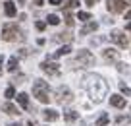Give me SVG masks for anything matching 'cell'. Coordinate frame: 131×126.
Returning <instances> with one entry per match:
<instances>
[{"mask_svg": "<svg viewBox=\"0 0 131 126\" xmlns=\"http://www.w3.org/2000/svg\"><path fill=\"white\" fill-rule=\"evenodd\" d=\"M83 87L87 89L89 97L93 99L94 103H100L104 97H106V93H108L106 81H104L100 76H87L85 81H83Z\"/></svg>", "mask_w": 131, "mask_h": 126, "instance_id": "1", "label": "cell"}, {"mask_svg": "<svg viewBox=\"0 0 131 126\" xmlns=\"http://www.w3.org/2000/svg\"><path fill=\"white\" fill-rule=\"evenodd\" d=\"M33 95L39 99L41 103H48L50 101V93H48V83L42 80H37L33 83Z\"/></svg>", "mask_w": 131, "mask_h": 126, "instance_id": "2", "label": "cell"}, {"mask_svg": "<svg viewBox=\"0 0 131 126\" xmlns=\"http://www.w3.org/2000/svg\"><path fill=\"white\" fill-rule=\"evenodd\" d=\"M19 29H17L16 23H6L4 27H2V39L4 41H16L19 39Z\"/></svg>", "mask_w": 131, "mask_h": 126, "instance_id": "3", "label": "cell"}, {"mask_svg": "<svg viewBox=\"0 0 131 126\" xmlns=\"http://www.w3.org/2000/svg\"><path fill=\"white\" fill-rule=\"evenodd\" d=\"M56 101L60 103V105H68V103L73 101V93L70 91V87H66V86H60L56 89Z\"/></svg>", "mask_w": 131, "mask_h": 126, "instance_id": "4", "label": "cell"}, {"mask_svg": "<svg viewBox=\"0 0 131 126\" xmlns=\"http://www.w3.org/2000/svg\"><path fill=\"white\" fill-rule=\"evenodd\" d=\"M41 70L45 74H48V76H58V74H60V64H58V62L46 60V62H42V64H41Z\"/></svg>", "mask_w": 131, "mask_h": 126, "instance_id": "5", "label": "cell"}, {"mask_svg": "<svg viewBox=\"0 0 131 126\" xmlns=\"http://www.w3.org/2000/svg\"><path fill=\"white\" fill-rule=\"evenodd\" d=\"M77 62H79V66H93L94 64V56L89 53V51H79L77 53Z\"/></svg>", "mask_w": 131, "mask_h": 126, "instance_id": "6", "label": "cell"}, {"mask_svg": "<svg viewBox=\"0 0 131 126\" xmlns=\"http://www.w3.org/2000/svg\"><path fill=\"white\" fill-rule=\"evenodd\" d=\"M125 6H127L125 0H108V10H110V12H114V14L123 12V10H125Z\"/></svg>", "mask_w": 131, "mask_h": 126, "instance_id": "7", "label": "cell"}, {"mask_svg": "<svg viewBox=\"0 0 131 126\" xmlns=\"http://www.w3.org/2000/svg\"><path fill=\"white\" fill-rule=\"evenodd\" d=\"M110 39L114 41L116 45H119V47H127V37H125V33H122V31H112L110 33Z\"/></svg>", "mask_w": 131, "mask_h": 126, "instance_id": "8", "label": "cell"}, {"mask_svg": "<svg viewBox=\"0 0 131 126\" xmlns=\"http://www.w3.org/2000/svg\"><path fill=\"white\" fill-rule=\"evenodd\" d=\"M110 105L116 107V109H123L125 107V97H122V95H110Z\"/></svg>", "mask_w": 131, "mask_h": 126, "instance_id": "9", "label": "cell"}, {"mask_svg": "<svg viewBox=\"0 0 131 126\" xmlns=\"http://www.w3.org/2000/svg\"><path fill=\"white\" fill-rule=\"evenodd\" d=\"M96 29H98L96 21H89V23H85L81 27V31H79V33H81V35H87V33H93V31H96Z\"/></svg>", "mask_w": 131, "mask_h": 126, "instance_id": "10", "label": "cell"}, {"mask_svg": "<svg viewBox=\"0 0 131 126\" xmlns=\"http://www.w3.org/2000/svg\"><path fill=\"white\" fill-rule=\"evenodd\" d=\"M42 116H45L48 122H54V120H58V116H60V114H58L54 109H46V111H42Z\"/></svg>", "mask_w": 131, "mask_h": 126, "instance_id": "11", "label": "cell"}, {"mask_svg": "<svg viewBox=\"0 0 131 126\" xmlns=\"http://www.w3.org/2000/svg\"><path fill=\"white\" fill-rule=\"evenodd\" d=\"M4 12H6V16H8V18H14L17 14L16 4H14V2H6V4H4Z\"/></svg>", "mask_w": 131, "mask_h": 126, "instance_id": "12", "label": "cell"}, {"mask_svg": "<svg viewBox=\"0 0 131 126\" xmlns=\"http://www.w3.org/2000/svg\"><path fill=\"white\" fill-rule=\"evenodd\" d=\"M2 111H4L6 114H19V109H17L16 105H12V103H4V105H2Z\"/></svg>", "mask_w": 131, "mask_h": 126, "instance_id": "13", "label": "cell"}, {"mask_svg": "<svg viewBox=\"0 0 131 126\" xmlns=\"http://www.w3.org/2000/svg\"><path fill=\"white\" fill-rule=\"evenodd\" d=\"M104 58L106 60H118V51L116 49H104Z\"/></svg>", "mask_w": 131, "mask_h": 126, "instance_id": "14", "label": "cell"}, {"mask_svg": "<svg viewBox=\"0 0 131 126\" xmlns=\"http://www.w3.org/2000/svg\"><path fill=\"white\" fill-rule=\"evenodd\" d=\"M68 53H71V47L70 45H64V47H60V49L56 51V53L52 54L50 58H58V56H64V54H68Z\"/></svg>", "mask_w": 131, "mask_h": 126, "instance_id": "15", "label": "cell"}, {"mask_svg": "<svg viewBox=\"0 0 131 126\" xmlns=\"http://www.w3.org/2000/svg\"><path fill=\"white\" fill-rule=\"evenodd\" d=\"M17 103H19L23 109H27V107H29V95L27 93H19V95H17Z\"/></svg>", "mask_w": 131, "mask_h": 126, "instance_id": "16", "label": "cell"}, {"mask_svg": "<svg viewBox=\"0 0 131 126\" xmlns=\"http://www.w3.org/2000/svg\"><path fill=\"white\" fill-rule=\"evenodd\" d=\"M77 116H79V113H75V111H66V114H64V118H66L68 122L77 120Z\"/></svg>", "mask_w": 131, "mask_h": 126, "instance_id": "17", "label": "cell"}, {"mask_svg": "<svg viewBox=\"0 0 131 126\" xmlns=\"http://www.w3.org/2000/svg\"><path fill=\"white\" fill-rule=\"evenodd\" d=\"M8 70H10V72H16V70H17V56H12L8 60Z\"/></svg>", "mask_w": 131, "mask_h": 126, "instance_id": "18", "label": "cell"}, {"mask_svg": "<svg viewBox=\"0 0 131 126\" xmlns=\"http://www.w3.org/2000/svg\"><path fill=\"white\" fill-rule=\"evenodd\" d=\"M108 122H110V118H108V114L104 113L102 116H100V118L96 120V126H108Z\"/></svg>", "mask_w": 131, "mask_h": 126, "instance_id": "19", "label": "cell"}, {"mask_svg": "<svg viewBox=\"0 0 131 126\" xmlns=\"http://www.w3.org/2000/svg\"><path fill=\"white\" fill-rule=\"evenodd\" d=\"M46 21H48L50 25H58V23H60V18H58L56 14H50V16L46 18Z\"/></svg>", "mask_w": 131, "mask_h": 126, "instance_id": "20", "label": "cell"}, {"mask_svg": "<svg viewBox=\"0 0 131 126\" xmlns=\"http://www.w3.org/2000/svg\"><path fill=\"white\" fill-rule=\"evenodd\" d=\"M77 20H81V21H89V20H91V14H89V12H79V14H77Z\"/></svg>", "mask_w": 131, "mask_h": 126, "instance_id": "21", "label": "cell"}, {"mask_svg": "<svg viewBox=\"0 0 131 126\" xmlns=\"http://www.w3.org/2000/svg\"><path fill=\"white\" fill-rule=\"evenodd\" d=\"M119 89H122V93H125L127 97H129V95H131V89H129V87L125 86V83H119Z\"/></svg>", "mask_w": 131, "mask_h": 126, "instance_id": "22", "label": "cell"}, {"mask_svg": "<svg viewBox=\"0 0 131 126\" xmlns=\"http://www.w3.org/2000/svg\"><path fill=\"white\" fill-rule=\"evenodd\" d=\"M4 95H6V97H8V99H12V97H14V95H16V89H14V87H12V86H10V87H8V89H6V93H4Z\"/></svg>", "mask_w": 131, "mask_h": 126, "instance_id": "23", "label": "cell"}, {"mask_svg": "<svg viewBox=\"0 0 131 126\" xmlns=\"http://www.w3.org/2000/svg\"><path fill=\"white\" fill-rule=\"evenodd\" d=\"M118 124H119V126H123V124L127 126V124H129V118H127V116H119V118H118Z\"/></svg>", "mask_w": 131, "mask_h": 126, "instance_id": "24", "label": "cell"}, {"mask_svg": "<svg viewBox=\"0 0 131 126\" xmlns=\"http://www.w3.org/2000/svg\"><path fill=\"white\" fill-rule=\"evenodd\" d=\"M66 23L70 25V27H71V25H73V18L70 16V12H68V10H66Z\"/></svg>", "mask_w": 131, "mask_h": 126, "instance_id": "25", "label": "cell"}, {"mask_svg": "<svg viewBox=\"0 0 131 126\" xmlns=\"http://www.w3.org/2000/svg\"><path fill=\"white\" fill-rule=\"evenodd\" d=\"M54 39L56 41H66V39H70V35H68V33H60V35H56Z\"/></svg>", "mask_w": 131, "mask_h": 126, "instance_id": "26", "label": "cell"}, {"mask_svg": "<svg viewBox=\"0 0 131 126\" xmlns=\"http://www.w3.org/2000/svg\"><path fill=\"white\" fill-rule=\"evenodd\" d=\"M35 27H37L39 31H42V29L46 27V23H45V21H37V23H35Z\"/></svg>", "mask_w": 131, "mask_h": 126, "instance_id": "27", "label": "cell"}, {"mask_svg": "<svg viewBox=\"0 0 131 126\" xmlns=\"http://www.w3.org/2000/svg\"><path fill=\"white\" fill-rule=\"evenodd\" d=\"M96 2H98V0H85V4H87V6H94Z\"/></svg>", "mask_w": 131, "mask_h": 126, "instance_id": "28", "label": "cell"}, {"mask_svg": "<svg viewBox=\"0 0 131 126\" xmlns=\"http://www.w3.org/2000/svg\"><path fill=\"white\" fill-rule=\"evenodd\" d=\"M33 4H35V6H42V4H45V0H33Z\"/></svg>", "mask_w": 131, "mask_h": 126, "instance_id": "29", "label": "cell"}, {"mask_svg": "<svg viewBox=\"0 0 131 126\" xmlns=\"http://www.w3.org/2000/svg\"><path fill=\"white\" fill-rule=\"evenodd\" d=\"M50 4H52V6H60L62 0H50Z\"/></svg>", "mask_w": 131, "mask_h": 126, "instance_id": "30", "label": "cell"}, {"mask_svg": "<svg viewBox=\"0 0 131 126\" xmlns=\"http://www.w3.org/2000/svg\"><path fill=\"white\" fill-rule=\"evenodd\" d=\"M2 62H4V56H0V76H2Z\"/></svg>", "mask_w": 131, "mask_h": 126, "instance_id": "31", "label": "cell"}, {"mask_svg": "<svg viewBox=\"0 0 131 126\" xmlns=\"http://www.w3.org/2000/svg\"><path fill=\"white\" fill-rule=\"evenodd\" d=\"M125 20H129V21H131V10H129V12H125Z\"/></svg>", "mask_w": 131, "mask_h": 126, "instance_id": "32", "label": "cell"}, {"mask_svg": "<svg viewBox=\"0 0 131 126\" xmlns=\"http://www.w3.org/2000/svg\"><path fill=\"white\" fill-rule=\"evenodd\" d=\"M127 31H131V21H129V23H127Z\"/></svg>", "mask_w": 131, "mask_h": 126, "instance_id": "33", "label": "cell"}, {"mask_svg": "<svg viewBox=\"0 0 131 126\" xmlns=\"http://www.w3.org/2000/svg\"><path fill=\"white\" fill-rule=\"evenodd\" d=\"M10 126H21V124H19V122H14V124H10Z\"/></svg>", "mask_w": 131, "mask_h": 126, "instance_id": "34", "label": "cell"}, {"mask_svg": "<svg viewBox=\"0 0 131 126\" xmlns=\"http://www.w3.org/2000/svg\"><path fill=\"white\" fill-rule=\"evenodd\" d=\"M27 126H35V124H33V122H29V124H27Z\"/></svg>", "mask_w": 131, "mask_h": 126, "instance_id": "35", "label": "cell"}, {"mask_svg": "<svg viewBox=\"0 0 131 126\" xmlns=\"http://www.w3.org/2000/svg\"><path fill=\"white\" fill-rule=\"evenodd\" d=\"M21 2H23V0H21Z\"/></svg>", "mask_w": 131, "mask_h": 126, "instance_id": "36", "label": "cell"}]
</instances>
